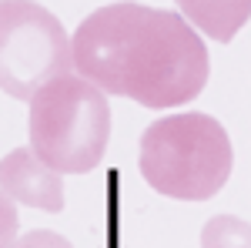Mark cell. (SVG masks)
Returning <instances> with one entry per match:
<instances>
[{"mask_svg": "<svg viewBox=\"0 0 251 248\" xmlns=\"http://www.w3.org/2000/svg\"><path fill=\"white\" fill-rule=\"evenodd\" d=\"M181 17L191 20L201 34L218 44L234 40V34L251 20V0H174Z\"/></svg>", "mask_w": 251, "mask_h": 248, "instance_id": "cell-6", "label": "cell"}, {"mask_svg": "<svg viewBox=\"0 0 251 248\" xmlns=\"http://www.w3.org/2000/svg\"><path fill=\"white\" fill-rule=\"evenodd\" d=\"M137 165L157 194L177 201H208L231 178V138L218 117L201 111L161 117L141 134Z\"/></svg>", "mask_w": 251, "mask_h": 248, "instance_id": "cell-2", "label": "cell"}, {"mask_svg": "<svg viewBox=\"0 0 251 248\" xmlns=\"http://www.w3.org/2000/svg\"><path fill=\"white\" fill-rule=\"evenodd\" d=\"M20 235V218H17V208H14V201L0 191V248H10L17 242Z\"/></svg>", "mask_w": 251, "mask_h": 248, "instance_id": "cell-9", "label": "cell"}, {"mask_svg": "<svg viewBox=\"0 0 251 248\" xmlns=\"http://www.w3.org/2000/svg\"><path fill=\"white\" fill-rule=\"evenodd\" d=\"M201 248H251V225L234 215H214L201 228Z\"/></svg>", "mask_w": 251, "mask_h": 248, "instance_id": "cell-7", "label": "cell"}, {"mask_svg": "<svg viewBox=\"0 0 251 248\" xmlns=\"http://www.w3.org/2000/svg\"><path fill=\"white\" fill-rule=\"evenodd\" d=\"M77 77L141 108H177L204 91L211 57L174 10L121 0L80 20L71 40Z\"/></svg>", "mask_w": 251, "mask_h": 248, "instance_id": "cell-1", "label": "cell"}, {"mask_svg": "<svg viewBox=\"0 0 251 248\" xmlns=\"http://www.w3.org/2000/svg\"><path fill=\"white\" fill-rule=\"evenodd\" d=\"M10 248H74L60 231H47V228H34L27 235H17V242Z\"/></svg>", "mask_w": 251, "mask_h": 248, "instance_id": "cell-8", "label": "cell"}, {"mask_svg": "<svg viewBox=\"0 0 251 248\" xmlns=\"http://www.w3.org/2000/svg\"><path fill=\"white\" fill-rule=\"evenodd\" d=\"M30 151L57 174H87L111 141V104L104 91L77 74L47 81L30 97Z\"/></svg>", "mask_w": 251, "mask_h": 248, "instance_id": "cell-3", "label": "cell"}, {"mask_svg": "<svg viewBox=\"0 0 251 248\" xmlns=\"http://www.w3.org/2000/svg\"><path fill=\"white\" fill-rule=\"evenodd\" d=\"M67 30L37 0H0V91L30 101L47 81L71 74Z\"/></svg>", "mask_w": 251, "mask_h": 248, "instance_id": "cell-4", "label": "cell"}, {"mask_svg": "<svg viewBox=\"0 0 251 248\" xmlns=\"http://www.w3.org/2000/svg\"><path fill=\"white\" fill-rule=\"evenodd\" d=\"M0 191L20 205L57 215L64 211V181L30 148H14L0 161Z\"/></svg>", "mask_w": 251, "mask_h": 248, "instance_id": "cell-5", "label": "cell"}]
</instances>
